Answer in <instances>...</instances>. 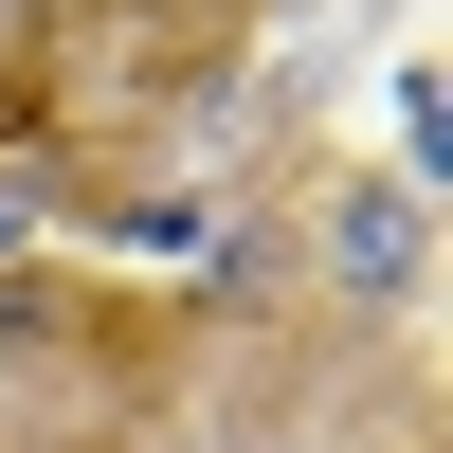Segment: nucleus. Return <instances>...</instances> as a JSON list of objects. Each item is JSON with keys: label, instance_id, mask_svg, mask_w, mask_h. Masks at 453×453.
<instances>
[{"label": "nucleus", "instance_id": "obj_1", "mask_svg": "<svg viewBox=\"0 0 453 453\" xmlns=\"http://www.w3.org/2000/svg\"><path fill=\"white\" fill-rule=\"evenodd\" d=\"M326 254H345L363 290H418V200H399V181H363V200H345V236H326Z\"/></svg>", "mask_w": 453, "mask_h": 453}]
</instances>
